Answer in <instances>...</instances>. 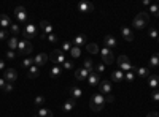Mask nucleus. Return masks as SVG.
Here are the masks:
<instances>
[{"label": "nucleus", "mask_w": 159, "mask_h": 117, "mask_svg": "<svg viewBox=\"0 0 159 117\" xmlns=\"http://www.w3.org/2000/svg\"><path fill=\"white\" fill-rule=\"evenodd\" d=\"M75 105H76V100H73V98H69L67 101L64 103L62 109H64L65 112H70V111H73V109H75Z\"/></svg>", "instance_id": "nucleus-20"}, {"label": "nucleus", "mask_w": 159, "mask_h": 117, "mask_svg": "<svg viewBox=\"0 0 159 117\" xmlns=\"http://www.w3.org/2000/svg\"><path fill=\"white\" fill-rule=\"evenodd\" d=\"M89 73H91V71H88V70L83 68V67H81V68H76V70H75V77H76L78 81H83V79H88Z\"/></svg>", "instance_id": "nucleus-15"}, {"label": "nucleus", "mask_w": 159, "mask_h": 117, "mask_svg": "<svg viewBox=\"0 0 159 117\" xmlns=\"http://www.w3.org/2000/svg\"><path fill=\"white\" fill-rule=\"evenodd\" d=\"M70 54H72V57H73V59H78L80 56H81V48L73 46V48H72V51H70Z\"/></svg>", "instance_id": "nucleus-34"}, {"label": "nucleus", "mask_w": 159, "mask_h": 117, "mask_svg": "<svg viewBox=\"0 0 159 117\" xmlns=\"http://www.w3.org/2000/svg\"><path fill=\"white\" fill-rule=\"evenodd\" d=\"M100 74L97 73V71H91L89 73V76H88V82H89V86H92V87H97L99 84H100Z\"/></svg>", "instance_id": "nucleus-11"}, {"label": "nucleus", "mask_w": 159, "mask_h": 117, "mask_svg": "<svg viewBox=\"0 0 159 117\" xmlns=\"http://www.w3.org/2000/svg\"><path fill=\"white\" fill-rule=\"evenodd\" d=\"M61 73H62V68L59 67V65H54V67L51 68V71H49L51 77H59V76H61Z\"/></svg>", "instance_id": "nucleus-30"}, {"label": "nucleus", "mask_w": 159, "mask_h": 117, "mask_svg": "<svg viewBox=\"0 0 159 117\" xmlns=\"http://www.w3.org/2000/svg\"><path fill=\"white\" fill-rule=\"evenodd\" d=\"M32 65H35L32 57H25V59L22 60V67H24V68H27V70H29V68L32 67Z\"/></svg>", "instance_id": "nucleus-33"}, {"label": "nucleus", "mask_w": 159, "mask_h": 117, "mask_svg": "<svg viewBox=\"0 0 159 117\" xmlns=\"http://www.w3.org/2000/svg\"><path fill=\"white\" fill-rule=\"evenodd\" d=\"M105 101H107V103H113V101H115L113 95H107V97H105Z\"/></svg>", "instance_id": "nucleus-47"}, {"label": "nucleus", "mask_w": 159, "mask_h": 117, "mask_svg": "<svg viewBox=\"0 0 159 117\" xmlns=\"http://www.w3.org/2000/svg\"><path fill=\"white\" fill-rule=\"evenodd\" d=\"M78 10H80V13H89L94 10V5L89 2H81V3H78Z\"/></svg>", "instance_id": "nucleus-17"}, {"label": "nucleus", "mask_w": 159, "mask_h": 117, "mask_svg": "<svg viewBox=\"0 0 159 117\" xmlns=\"http://www.w3.org/2000/svg\"><path fill=\"white\" fill-rule=\"evenodd\" d=\"M103 44H105V48H108V49H115L118 46V41H116V38L113 35H105Z\"/></svg>", "instance_id": "nucleus-13"}, {"label": "nucleus", "mask_w": 159, "mask_h": 117, "mask_svg": "<svg viewBox=\"0 0 159 117\" xmlns=\"http://www.w3.org/2000/svg\"><path fill=\"white\" fill-rule=\"evenodd\" d=\"M148 86L154 90V89H159V74L156 76V74H150V77H148Z\"/></svg>", "instance_id": "nucleus-18"}, {"label": "nucleus", "mask_w": 159, "mask_h": 117, "mask_svg": "<svg viewBox=\"0 0 159 117\" xmlns=\"http://www.w3.org/2000/svg\"><path fill=\"white\" fill-rule=\"evenodd\" d=\"M34 117H38V115H34Z\"/></svg>", "instance_id": "nucleus-52"}, {"label": "nucleus", "mask_w": 159, "mask_h": 117, "mask_svg": "<svg viewBox=\"0 0 159 117\" xmlns=\"http://www.w3.org/2000/svg\"><path fill=\"white\" fill-rule=\"evenodd\" d=\"M83 68H86L88 71H94V62H92L91 59H86L83 62Z\"/></svg>", "instance_id": "nucleus-32"}, {"label": "nucleus", "mask_w": 159, "mask_h": 117, "mask_svg": "<svg viewBox=\"0 0 159 117\" xmlns=\"http://www.w3.org/2000/svg\"><path fill=\"white\" fill-rule=\"evenodd\" d=\"M18 44H19L18 36H10V38H8V49L16 51V49H18Z\"/></svg>", "instance_id": "nucleus-26"}, {"label": "nucleus", "mask_w": 159, "mask_h": 117, "mask_svg": "<svg viewBox=\"0 0 159 117\" xmlns=\"http://www.w3.org/2000/svg\"><path fill=\"white\" fill-rule=\"evenodd\" d=\"M16 56H18V52H16V51H11V49H8V51H7V59H8V60L16 59Z\"/></svg>", "instance_id": "nucleus-40"}, {"label": "nucleus", "mask_w": 159, "mask_h": 117, "mask_svg": "<svg viewBox=\"0 0 159 117\" xmlns=\"http://www.w3.org/2000/svg\"><path fill=\"white\" fill-rule=\"evenodd\" d=\"M13 22H11V19H10V16H7V15H0V25H2V29H7V27H10Z\"/></svg>", "instance_id": "nucleus-24"}, {"label": "nucleus", "mask_w": 159, "mask_h": 117, "mask_svg": "<svg viewBox=\"0 0 159 117\" xmlns=\"http://www.w3.org/2000/svg\"><path fill=\"white\" fill-rule=\"evenodd\" d=\"M70 98H73V100H78V98H81V95H83V92H81V89L80 87H70Z\"/></svg>", "instance_id": "nucleus-27"}, {"label": "nucleus", "mask_w": 159, "mask_h": 117, "mask_svg": "<svg viewBox=\"0 0 159 117\" xmlns=\"http://www.w3.org/2000/svg\"><path fill=\"white\" fill-rule=\"evenodd\" d=\"M45 97L43 95H38V97H35V100H34V105L40 109V108H43V105H45Z\"/></svg>", "instance_id": "nucleus-29"}, {"label": "nucleus", "mask_w": 159, "mask_h": 117, "mask_svg": "<svg viewBox=\"0 0 159 117\" xmlns=\"http://www.w3.org/2000/svg\"><path fill=\"white\" fill-rule=\"evenodd\" d=\"M143 5L145 6H151V2H150V0H143Z\"/></svg>", "instance_id": "nucleus-51"}, {"label": "nucleus", "mask_w": 159, "mask_h": 117, "mask_svg": "<svg viewBox=\"0 0 159 117\" xmlns=\"http://www.w3.org/2000/svg\"><path fill=\"white\" fill-rule=\"evenodd\" d=\"M15 15H16V21H18L19 24H24L25 21H27V16H29L24 6H16V10H15Z\"/></svg>", "instance_id": "nucleus-9"}, {"label": "nucleus", "mask_w": 159, "mask_h": 117, "mask_svg": "<svg viewBox=\"0 0 159 117\" xmlns=\"http://www.w3.org/2000/svg\"><path fill=\"white\" fill-rule=\"evenodd\" d=\"M72 48L73 46H72L70 41H65V43H62V49L61 51H62V52H65V51H72Z\"/></svg>", "instance_id": "nucleus-41"}, {"label": "nucleus", "mask_w": 159, "mask_h": 117, "mask_svg": "<svg viewBox=\"0 0 159 117\" xmlns=\"http://www.w3.org/2000/svg\"><path fill=\"white\" fill-rule=\"evenodd\" d=\"M118 65H119V70L121 71H134V65L129 62V59L126 56H119L118 57Z\"/></svg>", "instance_id": "nucleus-5"}, {"label": "nucleus", "mask_w": 159, "mask_h": 117, "mask_svg": "<svg viewBox=\"0 0 159 117\" xmlns=\"http://www.w3.org/2000/svg\"><path fill=\"white\" fill-rule=\"evenodd\" d=\"M73 67H75V63H73L72 60H65V62L62 63V68H64V70H72Z\"/></svg>", "instance_id": "nucleus-39"}, {"label": "nucleus", "mask_w": 159, "mask_h": 117, "mask_svg": "<svg viewBox=\"0 0 159 117\" xmlns=\"http://www.w3.org/2000/svg\"><path fill=\"white\" fill-rule=\"evenodd\" d=\"M52 33V25L48 21H42L40 24V36L42 38H48V35Z\"/></svg>", "instance_id": "nucleus-8"}, {"label": "nucleus", "mask_w": 159, "mask_h": 117, "mask_svg": "<svg viewBox=\"0 0 159 117\" xmlns=\"http://www.w3.org/2000/svg\"><path fill=\"white\" fill-rule=\"evenodd\" d=\"M11 90H13V84H11V82H7V86L3 87V92H7V94H10V92H11Z\"/></svg>", "instance_id": "nucleus-46"}, {"label": "nucleus", "mask_w": 159, "mask_h": 117, "mask_svg": "<svg viewBox=\"0 0 159 117\" xmlns=\"http://www.w3.org/2000/svg\"><path fill=\"white\" fill-rule=\"evenodd\" d=\"M157 41H159V38H157Z\"/></svg>", "instance_id": "nucleus-53"}, {"label": "nucleus", "mask_w": 159, "mask_h": 117, "mask_svg": "<svg viewBox=\"0 0 159 117\" xmlns=\"http://www.w3.org/2000/svg\"><path fill=\"white\" fill-rule=\"evenodd\" d=\"M38 35V32H37V25H34V24H27L24 27V30H22V36H24V40H29V38H34V36H37Z\"/></svg>", "instance_id": "nucleus-7"}, {"label": "nucleus", "mask_w": 159, "mask_h": 117, "mask_svg": "<svg viewBox=\"0 0 159 117\" xmlns=\"http://www.w3.org/2000/svg\"><path fill=\"white\" fill-rule=\"evenodd\" d=\"M148 35H150V38H153V40L159 38V32H157L154 27H150V30H148Z\"/></svg>", "instance_id": "nucleus-38"}, {"label": "nucleus", "mask_w": 159, "mask_h": 117, "mask_svg": "<svg viewBox=\"0 0 159 117\" xmlns=\"http://www.w3.org/2000/svg\"><path fill=\"white\" fill-rule=\"evenodd\" d=\"M150 13H153V15H154L156 18H159V5L151 3V6H150Z\"/></svg>", "instance_id": "nucleus-37"}, {"label": "nucleus", "mask_w": 159, "mask_h": 117, "mask_svg": "<svg viewBox=\"0 0 159 117\" xmlns=\"http://www.w3.org/2000/svg\"><path fill=\"white\" fill-rule=\"evenodd\" d=\"M3 79L7 81V82H15L16 79H18V71L15 70V68H7L5 71H3Z\"/></svg>", "instance_id": "nucleus-10"}, {"label": "nucleus", "mask_w": 159, "mask_h": 117, "mask_svg": "<svg viewBox=\"0 0 159 117\" xmlns=\"http://www.w3.org/2000/svg\"><path fill=\"white\" fill-rule=\"evenodd\" d=\"M111 81H113V82H121V81H124V73H123L121 70L113 71V73H111Z\"/></svg>", "instance_id": "nucleus-23"}, {"label": "nucleus", "mask_w": 159, "mask_h": 117, "mask_svg": "<svg viewBox=\"0 0 159 117\" xmlns=\"http://www.w3.org/2000/svg\"><path fill=\"white\" fill-rule=\"evenodd\" d=\"M99 54H100V57H102V63H105V65L113 63L115 57H113V51H111V49H108V48L103 46V49H100Z\"/></svg>", "instance_id": "nucleus-6"}, {"label": "nucleus", "mask_w": 159, "mask_h": 117, "mask_svg": "<svg viewBox=\"0 0 159 117\" xmlns=\"http://www.w3.org/2000/svg\"><path fill=\"white\" fill-rule=\"evenodd\" d=\"M147 117H159V112H157V111H151Z\"/></svg>", "instance_id": "nucleus-48"}, {"label": "nucleus", "mask_w": 159, "mask_h": 117, "mask_svg": "<svg viewBox=\"0 0 159 117\" xmlns=\"http://www.w3.org/2000/svg\"><path fill=\"white\" fill-rule=\"evenodd\" d=\"M121 35H123V38L126 41H132V40H134V32H132L129 27H123L121 29Z\"/></svg>", "instance_id": "nucleus-19"}, {"label": "nucleus", "mask_w": 159, "mask_h": 117, "mask_svg": "<svg viewBox=\"0 0 159 117\" xmlns=\"http://www.w3.org/2000/svg\"><path fill=\"white\" fill-rule=\"evenodd\" d=\"M134 71L140 77H150V68H147V67H134Z\"/></svg>", "instance_id": "nucleus-16"}, {"label": "nucleus", "mask_w": 159, "mask_h": 117, "mask_svg": "<svg viewBox=\"0 0 159 117\" xmlns=\"http://www.w3.org/2000/svg\"><path fill=\"white\" fill-rule=\"evenodd\" d=\"M75 46H78V48H81L83 44H88V41H86V35H76L75 38H73V41H72Z\"/></svg>", "instance_id": "nucleus-21"}, {"label": "nucleus", "mask_w": 159, "mask_h": 117, "mask_svg": "<svg viewBox=\"0 0 159 117\" xmlns=\"http://www.w3.org/2000/svg\"><path fill=\"white\" fill-rule=\"evenodd\" d=\"M86 51H88L89 54H92V56H96V54L100 52V49H99V46L96 43H88L86 44Z\"/></svg>", "instance_id": "nucleus-25"}, {"label": "nucleus", "mask_w": 159, "mask_h": 117, "mask_svg": "<svg viewBox=\"0 0 159 117\" xmlns=\"http://www.w3.org/2000/svg\"><path fill=\"white\" fill-rule=\"evenodd\" d=\"M148 21H150V15L145 13V11H142L134 18V21H132V27L134 29H143L145 25L148 24Z\"/></svg>", "instance_id": "nucleus-2"}, {"label": "nucleus", "mask_w": 159, "mask_h": 117, "mask_svg": "<svg viewBox=\"0 0 159 117\" xmlns=\"http://www.w3.org/2000/svg\"><path fill=\"white\" fill-rule=\"evenodd\" d=\"M10 30L13 32V33H15V36L21 32V27H19V24H16V22H13L11 25H10Z\"/></svg>", "instance_id": "nucleus-36"}, {"label": "nucleus", "mask_w": 159, "mask_h": 117, "mask_svg": "<svg viewBox=\"0 0 159 117\" xmlns=\"http://www.w3.org/2000/svg\"><path fill=\"white\" fill-rule=\"evenodd\" d=\"M5 86H7V81L3 79V77H0V89L3 90V87H5Z\"/></svg>", "instance_id": "nucleus-49"}, {"label": "nucleus", "mask_w": 159, "mask_h": 117, "mask_svg": "<svg viewBox=\"0 0 159 117\" xmlns=\"http://www.w3.org/2000/svg\"><path fill=\"white\" fill-rule=\"evenodd\" d=\"M37 115H38V117H54L52 111H51V109H48V108H40V109H38V112H37Z\"/></svg>", "instance_id": "nucleus-28"}, {"label": "nucleus", "mask_w": 159, "mask_h": 117, "mask_svg": "<svg viewBox=\"0 0 159 117\" xmlns=\"http://www.w3.org/2000/svg\"><path fill=\"white\" fill-rule=\"evenodd\" d=\"M48 41H49V43H57L59 38H57L56 33H51V35H48Z\"/></svg>", "instance_id": "nucleus-43"}, {"label": "nucleus", "mask_w": 159, "mask_h": 117, "mask_svg": "<svg viewBox=\"0 0 159 117\" xmlns=\"http://www.w3.org/2000/svg\"><path fill=\"white\" fill-rule=\"evenodd\" d=\"M99 89H100V94H102V95H110V94H111V82L107 81V79L100 81Z\"/></svg>", "instance_id": "nucleus-12"}, {"label": "nucleus", "mask_w": 159, "mask_h": 117, "mask_svg": "<svg viewBox=\"0 0 159 117\" xmlns=\"http://www.w3.org/2000/svg\"><path fill=\"white\" fill-rule=\"evenodd\" d=\"M135 76H137V74H135L134 71H127V73H124V79H126L127 82H132V81L135 79Z\"/></svg>", "instance_id": "nucleus-35"}, {"label": "nucleus", "mask_w": 159, "mask_h": 117, "mask_svg": "<svg viewBox=\"0 0 159 117\" xmlns=\"http://www.w3.org/2000/svg\"><path fill=\"white\" fill-rule=\"evenodd\" d=\"M96 71L100 74V73H103L105 71V63H97L96 65Z\"/></svg>", "instance_id": "nucleus-44"}, {"label": "nucleus", "mask_w": 159, "mask_h": 117, "mask_svg": "<svg viewBox=\"0 0 159 117\" xmlns=\"http://www.w3.org/2000/svg\"><path fill=\"white\" fill-rule=\"evenodd\" d=\"M48 59H49V57H48L46 54H43V52H40V54H37V56L34 57V63H35L37 67L40 68V67H43V65H45V63L48 62Z\"/></svg>", "instance_id": "nucleus-14"}, {"label": "nucleus", "mask_w": 159, "mask_h": 117, "mask_svg": "<svg viewBox=\"0 0 159 117\" xmlns=\"http://www.w3.org/2000/svg\"><path fill=\"white\" fill-rule=\"evenodd\" d=\"M48 57L51 59V62H52V63H54V65H59V67H61V65H62L65 60H67L61 49H57V51H51V54H49Z\"/></svg>", "instance_id": "nucleus-4"}, {"label": "nucleus", "mask_w": 159, "mask_h": 117, "mask_svg": "<svg viewBox=\"0 0 159 117\" xmlns=\"http://www.w3.org/2000/svg\"><path fill=\"white\" fill-rule=\"evenodd\" d=\"M32 49H34V46L29 40H19L16 51H18V56H29L32 52Z\"/></svg>", "instance_id": "nucleus-3"}, {"label": "nucleus", "mask_w": 159, "mask_h": 117, "mask_svg": "<svg viewBox=\"0 0 159 117\" xmlns=\"http://www.w3.org/2000/svg\"><path fill=\"white\" fill-rule=\"evenodd\" d=\"M105 103H107V101H105V95H102V94H96V95H92V97H91L89 108H91L92 111L99 112V111H102V109H103Z\"/></svg>", "instance_id": "nucleus-1"}, {"label": "nucleus", "mask_w": 159, "mask_h": 117, "mask_svg": "<svg viewBox=\"0 0 159 117\" xmlns=\"http://www.w3.org/2000/svg\"><path fill=\"white\" fill-rule=\"evenodd\" d=\"M0 40H8V32L5 30V29H2V30H0Z\"/></svg>", "instance_id": "nucleus-45"}, {"label": "nucleus", "mask_w": 159, "mask_h": 117, "mask_svg": "<svg viewBox=\"0 0 159 117\" xmlns=\"http://www.w3.org/2000/svg\"><path fill=\"white\" fill-rule=\"evenodd\" d=\"M0 70H5V62L0 59Z\"/></svg>", "instance_id": "nucleus-50"}, {"label": "nucleus", "mask_w": 159, "mask_h": 117, "mask_svg": "<svg viewBox=\"0 0 159 117\" xmlns=\"http://www.w3.org/2000/svg\"><path fill=\"white\" fill-rule=\"evenodd\" d=\"M151 100L153 101H159V89H154L151 92Z\"/></svg>", "instance_id": "nucleus-42"}, {"label": "nucleus", "mask_w": 159, "mask_h": 117, "mask_svg": "<svg viewBox=\"0 0 159 117\" xmlns=\"http://www.w3.org/2000/svg\"><path fill=\"white\" fill-rule=\"evenodd\" d=\"M148 63H150V67H153V68L154 67H159V54H153L150 57V62Z\"/></svg>", "instance_id": "nucleus-31"}, {"label": "nucleus", "mask_w": 159, "mask_h": 117, "mask_svg": "<svg viewBox=\"0 0 159 117\" xmlns=\"http://www.w3.org/2000/svg\"><path fill=\"white\" fill-rule=\"evenodd\" d=\"M38 74H40V68L37 67V65H32V67L27 70V77L29 79H35Z\"/></svg>", "instance_id": "nucleus-22"}]
</instances>
